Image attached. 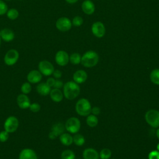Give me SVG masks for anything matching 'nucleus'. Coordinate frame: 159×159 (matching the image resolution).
<instances>
[{"instance_id":"f257e3e1","label":"nucleus","mask_w":159,"mask_h":159,"mask_svg":"<svg viewBox=\"0 0 159 159\" xmlns=\"http://www.w3.org/2000/svg\"><path fill=\"white\" fill-rule=\"evenodd\" d=\"M63 93L65 98L69 100L75 99L80 93V87L74 81H69L65 83L63 87Z\"/></svg>"},{"instance_id":"f03ea898","label":"nucleus","mask_w":159,"mask_h":159,"mask_svg":"<svg viewBox=\"0 0 159 159\" xmlns=\"http://www.w3.org/2000/svg\"><path fill=\"white\" fill-rule=\"evenodd\" d=\"M99 61L98 54L93 50L86 52L81 57V63L86 68H92L96 66Z\"/></svg>"},{"instance_id":"7ed1b4c3","label":"nucleus","mask_w":159,"mask_h":159,"mask_svg":"<svg viewBox=\"0 0 159 159\" xmlns=\"http://www.w3.org/2000/svg\"><path fill=\"white\" fill-rule=\"evenodd\" d=\"M91 108L90 102L86 98L80 99L75 104V111L76 113L81 116L86 117L90 114Z\"/></svg>"},{"instance_id":"20e7f679","label":"nucleus","mask_w":159,"mask_h":159,"mask_svg":"<svg viewBox=\"0 0 159 159\" xmlns=\"http://www.w3.org/2000/svg\"><path fill=\"white\" fill-rule=\"evenodd\" d=\"M146 122L153 128L159 127V111L156 109H150L145 114Z\"/></svg>"},{"instance_id":"39448f33","label":"nucleus","mask_w":159,"mask_h":159,"mask_svg":"<svg viewBox=\"0 0 159 159\" xmlns=\"http://www.w3.org/2000/svg\"><path fill=\"white\" fill-rule=\"evenodd\" d=\"M65 129L70 134H76L81 128V122L80 119L75 117H71L67 119L65 124Z\"/></svg>"},{"instance_id":"423d86ee","label":"nucleus","mask_w":159,"mask_h":159,"mask_svg":"<svg viewBox=\"0 0 159 159\" xmlns=\"http://www.w3.org/2000/svg\"><path fill=\"white\" fill-rule=\"evenodd\" d=\"M19 127V120L15 116H11L8 117L4 124V128L8 133H13Z\"/></svg>"},{"instance_id":"0eeeda50","label":"nucleus","mask_w":159,"mask_h":159,"mask_svg":"<svg viewBox=\"0 0 159 159\" xmlns=\"http://www.w3.org/2000/svg\"><path fill=\"white\" fill-rule=\"evenodd\" d=\"M39 71L45 76H50L54 71V66L52 63L47 60L40 61L38 65Z\"/></svg>"},{"instance_id":"6e6552de","label":"nucleus","mask_w":159,"mask_h":159,"mask_svg":"<svg viewBox=\"0 0 159 159\" xmlns=\"http://www.w3.org/2000/svg\"><path fill=\"white\" fill-rule=\"evenodd\" d=\"M19 52L15 49H11L8 50L4 58V63L8 66L14 65L19 59Z\"/></svg>"},{"instance_id":"1a4fd4ad","label":"nucleus","mask_w":159,"mask_h":159,"mask_svg":"<svg viewBox=\"0 0 159 159\" xmlns=\"http://www.w3.org/2000/svg\"><path fill=\"white\" fill-rule=\"evenodd\" d=\"M55 26L57 29L60 31L66 32L71 29L72 23L69 18L66 17H61L57 19L55 23Z\"/></svg>"},{"instance_id":"9d476101","label":"nucleus","mask_w":159,"mask_h":159,"mask_svg":"<svg viewBox=\"0 0 159 159\" xmlns=\"http://www.w3.org/2000/svg\"><path fill=\"white\" fill-rule=\"evenodd\" d=\"M65 129V125H63L62 123L58 122L52 126L51 131L48 134L49 139L52 140L56 139L58 136H60L61 134L64 132Z\"/></svg>"},{"instance_id":"9b49d317","label":"nucleus","mask_w":159,"mask_h":159,"mask_svg":"<svg viewBox=\"0 0 159 159\" xmlns=\"http://www.w3.org/2000/svg\"><path fill=\"white\" fill-rule=\"evenodd\" d=\"M91 31L95 37L101 38L105 34L106 28L103 23L101 22H96L93 23L91 26Z\"/></svg>"},{"instance_id":"f8f14e48","label":"nucleus","mask_w":159,"mask_h":159,"mask_svg":"<svg viewBox=\"0 0 159 159\" xmlns=\"http://www.w3.org/2000/svg\"><path fill=\"white\" fill-rule=\"evenodd\" d=\"M55 60L58 65L63 66L68 63L69 55L64 50H59L55 54Z\"/></svg>"},{"instance_id":"ddd939ff","label":"nucleus","mask_w":159,"mask_h":159,"mask_svg":"<svg viewBox=\"0 0 159 159\" xmlns=\"http://www.w3.org/2000/svg\"><path fill=\"white\" fill-rule=\"evenodd\" d=\"M87 78L88 74L83 70H78L76 71L73 75V81L78 84L84 83L86 81Z\"/></svg>"},{"instance_id":"4468645a","label":"nucleus","mask_w":159,"mask_h":159,"mask_svg":"<svg viewBox=\"0 0 159 159\" xmlns=\"http://www.w3.org/2000/svg\"><path fill=\"white\" fill-rule=\"evenodd\" d=\"M17 103L18 106L22 109L29 108L31 104L28 96L24 94H20L18 95L17 98Z\"/></svg>"},{"instance_id":"2eb2a0df","label":"nucleus","mask_w":159,"mask_h":159,"mask_svg":"<svg viewBox=\"0 0 159 159\" xmlns=\"http://www.w3.org/2000/svg\"><path fill=\"white\" fill-rule=\"evenodd\" d=\"M42 73L38 70H32L30 71L27 76V79L30 83H38L42 80Z\"/></svg>"},{"instance_id":"dca6fc26","label":"nucleus","mask_w":159,"mask_h":159,"mask_svg":"<svg viewBox=\"0 0 159 159\" xmlns=\"http://www.w3.org/2000/svg\"><path fill=\"white\" fill-rule=\"evenodd\" d=\"M19 159H38L37 153L31 148L22 150L19 155Z\"/></svg>"},{"instance_id":"f3484780","label":"nucleus","mask_w":159,"mask_h":159,"mask_svg":"<svg viewBox=\"0 0 159 159\" xmlns=\"http://www.w3.org/2000/svg\"><path fill=\"white\" fill-rule=\"evenodd\" d=\"M0 37L1 39H2L4 41L9 42L14 40L15 35L12 30L7 28H5L0 31Z\"/></svg>"},{"instance_id":"a211bd4d","label":"nucleus","mask_w":159,"mask_h":159,"mask_svg":"<svg viewBox=\"0 0 159 159\" xmlns=\"http://www.w3.org/2000/svg\"><path fill=\"white\" fill-rule=\"evenodd\" d=\"M83 159H99V153L94 148H87L83 152Z\"/></svg>"},{"instance_id":"6ab92c4d","label":"nucleus","mask_w":159,"mask_h":159,"mask_svg":"<svg viewBox=\"0 0 159 159\" xmlns=\"http://www.w3.org/2000/svg\"><path fill=\"white\" fill-rule=\"evenodd\" d=\"M82 11L88 15H91L94 13L95 10V6L94 3L90 0H85L83 2L81 5Z\"/></svg>"},{"instance_id":"aec40b11","label":"nucleus","mask_w":159,"mask_h":159,"mask_svg":"<svg viewBox=\"0 0 159 159\" xmlns=\"http://www.w3.org/2000/svg\"><path fill=\"white\" fill-rule=\"evenodd\" d=\"M50 96L52 100L55 102H61L64 97L63 92L60 89L53 88L50 92Z\"/></svg>"},{"instance_id":"412c9836","label":"nucleus","mask_w":159,"mask_h":159,"mask_svg":"<svg viewBox=\"0 0 159 159\" xmlns=\"http://www.w3.org/2000/svg\"><path fill=\"white\" fill-rule=\"evenodd\" d=\"M37 93L42 96H47L50 94L51 88L46 83H40L37 86Z\"/></svg>"},{"instance_id":"4be33fe9","label":"nucleus","mask_w":159,"mask_h":159,"mask_svg":"<svg viewBox=\"0 0 159 159\" xmlns=\"http://www.w3.org/2000/svg\"><path fill=\"white\" fill-rule=\"evenodd\" d=\"M60 142L66 146H69L73 143V137L68 133L63 132L60 135Z\"/></svg>"},{"instance_id":"5701e85b","label":"nucleus","mask_w":159,"mask_h":159,"mask_svg":"<svg viewBox=\"0 0 159 159\" xmlns=\"http://www.w3.org/2000/svg\"><path fill=\"white\" fill-rule=\"evenodd\" d=\"M86 122L89 127H95L98 124V119L96 116L91 114L86 116Z\"/></svg>"},{"instance_id":"b1692460","label":"nucleus","mask_w":159,"mask_h":159,"mask_svg":"<svg viewBox=\"0 0 159 159\" xmlns=\"http://www.w3.org/2000/svg\"><path fill=\"white\" fill-rule=\"evenodd\" d=\"M150 80L152 83L159 85V68H155L150 72Z\"/></svg>"},{"instance_id":"393cba45","label":"nucleus","mask_w":159,"mask_h":159,"mask_svg":"<svg viewBox=\"0 0 159 159\" xmlns=\"http://www.w3.org/2000/svg\"><path fill=\"white\" fill-rule=\"evenodd\" d=\"M73 141L76 145L80 147L84 145L85 142V139L83 135L76 133L73 137Z\"/></svg>"},{"instance_id":"a878e982","label":"nucleus","mask_w":159,"mask_h":159,"mask_svg":"<svg viewBox=\"0 0 159 159\" xmlns=\"http://www.w3.org/2000/svg\"><path fill=\"white\" fill-rule=\"evenodd\" d=\"M81 56L78 53H73L69 56V61L73 65H78L81 63Z\"/></svg>"},{"instance_id":"bb28decb","label":"nucleus","mask_w":159,"mask_h":159,"mask_svg":"<svg viewBox=\"0 0 159 159\" xmlns=\"http://www.w3.org/2000/svg\"><path fill=\"white\" fill-rule=\"evenodd\" d=\"M61 159H75V154L71 150H65L61 154Z\"/></svg>"},{"instance_id":"cd10ccee","label":"nucleus","mask_w":159,"mask_h":159,"mask_svg":"<svg viewBox=\"0 0 159 159\" xmlns=\"http://www.w3.org/2000/svg\"><path fill=\"white\" fill-rule=\"evenodd\" d=\"M99 155L101 159H109L112 155V152L109 148H105L100 151Z\"/></svg>"},{"instance_id":"c85d7f7f","label":"nucleus","mask_w":159,"mask_h":159,"mask_svg":"<svg viewBox=\"0 0 159 159\" xmlns=\"http://www.w3.org/2000/svg\"><path fill=\"white\" fill-rule=\"evenodd\" d=\"M7 16L11 20H15L19 16V12L16 9L11 8L7 11Z\"/></svg>"},{"instance_id":"c756f323","label":"nucleus","mask_w":159,"mask_h":159,"mask_svg":"<svg viewBox=\"0 0 159 159\" xmlns=\"http://www.w3.org/2000/svg\"><path fill=\"white\" fill-rule=\"evenodd\" d=\"M20 90H21L22 94H27L30 93L32 90V87H31L30 83H29V82L24 83L21 86Z\"/></svg>"},{"instance_id":"7c9ffc66","label":"nucleus","mask_w":159,"mask_h":159,"mask_svg":"<svg viewBox=\"0 0 159 159\" xmlns=\"http://www.w3.org/2000/svg\"><path fill=\"white\" fill-rule=\"evenodd\" d=\"M72 24L75 27H80L83 23V19L80 16H75L71 22Z\"/></svg>"},{"instance_id":"2f4dec72","label":"nucleus","mask_w":159,"mask_h":159,"mask_svg":"<svg viewBox=\"0 0 159 159\" xmlns=\"http://www.w3.org/2000/svg\"><path fill=\"white\" fill-rule=\"evenodd\" d=\"M7 10V6L6 4L3 1L0 0V16L5 14Z\"/></svg>"},{"instance_id":"473e14b6","label":"nucleus","mask_w":159,"mask_h":159,"mask_svg":"<svg viewBox=\"0 0 159 159\" xmlns=\"http://www.w3.org/2000/svg\"><path fill=\"white\" fill-rule=\"evenodd\" d=\"M148 159H159V151L154 150L151 151L148 155Z\"/></svg>"},{"instance_id":"72a5a7b5","label":"nucleus","mask_w":159,"mask_h":159,"mask_svg":"<svg viewBox=\"0 0 159 159\" xmlns=\"http://www.w3.org/2000/svg\"><path fill=\"white\" fill-rule=\"evenodd\" d=\"M30 110L33 112H37L40 110V105L38 103L34 102L30 104L29 107Z\"/></svg>"},{"instance_id":"f704fd0d","label":"nucleus","mask_w":159,"mask_h":159,"mask_svg":"<svg viewBox=\"0 0 159 159\" xmlns=\"http://www.w3.org/2000/svg\"><path fill=\"white\" fill-rule=\"evenodd\" d=\"M9 139V133L4 130H2L0 132V142H5Z\"/></svg>"},{"instance_id":"c9c22d12","label":"nucleus","mask_w":159,"mask_h":159,"mask_svg":"<svg viewBox=\"0 0 159 159\" xmlns=\"http://www.w3.org/2000/svg\"><path fill=\"white\" fill-rule=\"evenodd\" d=\"M63 81L59 79H57L55 80V84L53 85V88H57V89H61L63 87Z\"/></svg>"},{"instance_id":"e433bc0d","label":"nucleus","mask_w":159,"mask_h":159,"mask_svg":"<svg viewBox=\"0 0 159 159\" xmlns=\"http://www.w3.org/2000/svg\"><path fill=\"white\" fill-rule=\"evenodd\" d=\"M101 112V109L99 107H97V106H94V107H93L91 108V113L93 115H95V116H98L100 114Z\"/></svg>"},{"instance_id":"4c0bfd02","label":"nucleus","mask_w":159,"mask_h":159,"mask_svg":"<svg viewBox=\"0 0 159 159\" xmlns=\"http://www.w3.org/2000/svg\"><path fill=\"white\" fill-rule=\"evenodd\" d=\"M55 79H60L62 76V73L59 70H55L52 73Z\"/></svg>"},{"instance_id":"58836bf2","label":"nucleus","mask_w":159,"mask_h":159,"mask_svg":"<svg viewBox=\"0 0 159 159\" xmlns=\"http://www.w3.org/2000/svg\"><path fill=\"white\" fill-rule=\"evenodd\" d=\"M55 79L54 78H52V77H50V78H48L47 81H46V83L48 86H49L50 88L51 87H53V85L55 84Z\"/></svg>"},{"instance_id":"ea45409f","label":"nucleus","mask_w":159,"mask_h":159,"mask_svg":"<svg viewBox=\"0 0 159 159\" xmlns=\"http://www.w3.org/2000/svg\"><path fill=\"white\" fill-rule=\"evenodd\" d=\"M69 4H74L75 2H76L78 0H65Z\"/></svg>"},{"instance_id":"a19ab883","label":"nucleus","mask_w":159,"mask_h":159,"mask_svg":"<svg viewBox=\"0 0 159 159\" xmlns=\"http://www.w3.org/2000/svg\"><path fill=\"white\" fill-rule=\"evenodd\" d=\"M156 135H157V137L158 138V139L159 140V127L157 128V132H156Z\"/></svg>"},{"instance_id":"79ce46f5","label":"nucleus","mask_w":159,"mask_h":159,"mask_svg":"<svg viewBox=\"0 0 159 159\" xmlns=\"http://www.w3.org/2000/svg\"><path fill=\"white\" fill-rule=\"evenodd\" d=\"M157 150H158V151H159V143L157 144Z\"/></svg>"},{"instance_id":"37998d69","label":"nucleus","mask_w":159,"mask_h":159,"mask_svg":"<svg viewBox=\"0 0 159 159\" xmlns=\"http://www.w3.org/2000/svg\"><path fill=\"white\" fill-rule=\"evenodd\" d=\"M1 37H0V45H1Z\"/></svg>"},{"instance_id":"c03bdc74","label":"nucleus","mask_w":159,"mask_h":159,"mask_svg":"<svg viewBox=\"0 0 159 159\" xmlns=\"http://www.w3.org/2000/svg\"><path fill=\"white\" fill-rule=\"evenodd\" d=\"M6 1H11V0H6Z\"/></svg>"},{"instance_id":"a18cd8bd","label":"nucleus","mask_w":159,"mask_h":159,"mask_svg":"<svg viewBox=\"0 0 159 159\" xmlns=\"http://www.w3.org/2000/svg\"><path fill=\"white\" fill-rule=\"evenodd\" d=\"M111 159H115V158H111Z\"/></svg>"}]
</instances>
